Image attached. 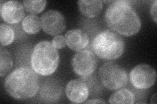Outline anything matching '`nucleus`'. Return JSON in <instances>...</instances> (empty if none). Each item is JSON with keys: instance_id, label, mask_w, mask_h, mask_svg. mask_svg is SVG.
Here are the masks:
<instances>
[{"instance_id": "f257e3e1", "label": "nucleus", "mask_w": 157, "mask_h": 104, "mask_svg": "<svg viewBox=\"0 0 157 104\" xmlns=\"http://www.w3.org/2000/svg\"><path fill=\"white\" fill-rule=\"evenodd\" d=\"M104 20L111 30L125 37L138 33L141 22L130 2L113 1L108 5L104 14Z\"/></svg>"}, {"instance_id": "f03ea898", "label": "nucleus", "mask_w": 157, "mask_h": 104, "mask_svg": "<svg viewBox=\"0 0 157 104\" xmlns=\"http://www.w3.org/2000/svg\"><path fill=\"white\" fill-rule=\"evenodd\" d=\"M4 87L9 95L16 100H29L39 92L40 80L33 69L21 66L14 69L7 76Z\"/></svg>"}, {"instance_id": "7ed1b4c3", "label": "nucleus", "mask_w": 157, "mask_h": 104, "mask_svg": "<svg viewBox=\"0 0 157 104\" xmlns=\"http://www.w3.org/2000/svg\"><path fill=\"white\" fill-rule=\"evenodd\" d=\"M60 55L51 42L43 41L34 46L30 58L33 70L42 76H51L58 67Z\"/></svg>"}, {"instance_id": "20e7f679", "label": "nucleus", "mask_w": 157, "mask_h": 104, "mask_svg": "<svg viewBox=\"0 0 157 104\" xmlns=\"http://www.w3.org/2000/svg\"><path fill=\"white\" fill-rule=\"evenodd\" d=\"M91 48L97 57L104 60L113 61L119 59L124 53L125 43L120 34L106 29L93 38Z\"/></svg>"}, {"instance_id": "39448f33", "label": "nucleus", "mask_w": 157, "mask_h": 104, "mask_svg": "<svg viewBox=\"0 0 157 104\" xmlns=\"http://www.w3.org/2000/svg\"><path fill=\"white\" fill-rule=\"evenodd\" d=\"M99 76L102 85L111 91L125 87L128 82L125 69L113 62H107L100 67Z\"/></svg>"}, {"instance_id": "423d86ee", "label": "nucleus", "mask_w": 157, "mask_h": 104, "mask_svg": "<svg viewBox=\"0 0 157 104\" xmlns=\"http://www.w3.org/2000/svg\"><path fill=\"white\" fill-rule=\"evenodd\" d=\"M73 70L77 76L87 77L92 75L98 66L96 55L89 49H83L77 52L71 59Z\"/></svg>"}, {"instance_id": "0eeeda50", "label": "nucleus", "mask_w": 157, "mask_h": 104, "mask_svg": "<svg viewBox=\"0 0 157 104\" xmlns=\"http://www.w3.org/2000/svg\"><path fill=\"white\" fill-rule=\"evenodd\" d=\"M130 80L133 87L140 90L148 89L155 85L156 73L149 64H141L136 66L130 72Z\"/></svg>"}, {"instance_id": "6e6552de", "label": "nucleus", "mask_w": 157, "mask_h": 104, "mask_svg": "<svg viewBox=\"0 0 157 104\" xmlns=\"http://www.w3.org/2000/svg\"><path fill=\"white\" fill-rule=\"evenodd\" d=\"M43 30L50 35L56 36L62 33L66 27L64 16L56 10H49L40 18Z\"/></svg>"}, {"instance_id": "1a4fd4ad", "label": "nucleus", "mask_w": 157, "mask_h": 104, "mask_svg": "<svg viewBox=\"0 0 157 104\" xmlns=\"http://www.w3.org/2000/svg\"><path fill=\"white\" fill-rule=\"evenodd\" d=\"M25 8L18 1L1 2L0 14L3 20L9 24L21 22L25 18Z\"/></svg>"}, {"instance_id": "9d476101", "label": "nucleus", "mask_w": 157, "mask_h": 104, "mask_svg": "<svg viewBox=\"0 0 157 104\" xmlns=\"http://www.w3.org/2000/svg\"><path fill=\"white\" fill-rule=\"evenodd\" d=\"M66 95L72 103H84L89 96V88L82 80H72L69 81L66 87Z\"/></svg>"}, {"instance_id": "9b49d317", "label": "nucleus", "mask_w": 157, "mask_h": 104, "mask_svg": "<svg viewBox=\"0 0 157 104\" xmlns=\"http://www.w3.org/2000/svg\"><path fill=\"white\" fill-rule=\"evenodd\" d=\"M39 96L46 102H55L60 99L62 94V86L58 80L48 78L39 87Z\"/></svg>"}, {"instance_id": "f8f14e48", "label": "nucleus", "mask_w": 157, "mask_h": 104, "mask_svg": "<svg viewBox=\"0 0 157 104\" xmlns=\"http://www.w3.org/2000/svg\"><path fill=\"white\" fill-rule=\"evenodd\" d=\"M64 38L66 45L73 51L83 50L89 45L90 39L88 34L79 29L69 30L65 34Z\"/></svg>"}, {"instance_id": "ddd939ff", "label": "nucleus", "mask_w": 157, "mask_h": 104, "mask_svg": "<svg viewBox=\"0 0 157 104\" xmlns=\"http://www.w3.org/2000/svg\"><path fill=\"white\" fill-rule=\"evenodd\" d=\"M77 4L81 14L88 18L97 17L103 9V2L100 0H81Z\"/></svg>"}, {"instance_id": "4468645a", "label": "nucleus", "mask_w": 157, "mask_h": 104, "mask_svg": "<svg viewBox=\"0 0 157 104\" xmlns=\"http://www.w3.org/2000/svg\"><path fill=\"white\" fill-rule=\"evenodd\" d=\"M22 27L24 31L28 34H37L41 29L40 18L36 14H28L22 22Z\"/></svg>"}, {"instance_id": "2eb2a0df", "label": "nucleus", "mask_w": 157, "mask_h": 104, "mask_svg": "<svg viewBox=\"0 0 157 104\" xmlns=\"http://www.w3.org/2000/svg\"><path fill=\"white\" fill-rule=\"evenodd\" d=\"M110 103H135V96L132 91L127 88H121L114 92L109 98Z\"/></svg>"}, {"instance_id": "dca6fc26", "label": "nucleus", "mask_w": 157, "mask_h": 104, "mask_svg": "<svg viewBox=\"0 0 157 104\" xmlns=\"http://www.w3.org/2000/svg\"><path fill=\"white\" fill-rule=\"evenodd\" d=\"M13 61L11 53L7 49L0 48V76L3 77L11 70Z\"/></svg>"}, {"instance_id": "f3484780", "label": "nucleus", "mask_w": 157, "mask_h": 104, "mask_svg": "<svg viewBox=\"0 0 157 104\" xmlns=\"http://www.w3.org/2000/svg\"><path fill=\"white\" fill-rule=\"evenodd\" d=\"M15 38L13 28L8 24L2 23L0 25V42L1 46H7L11 44Z\"/></svg>"}, {"instance_id": "a211bd4d", "label": "nucleus", "mask_w": 157, "mask_h": 104, "mask_svg": "<svg viewBox=\"0 0 157 104\" xmlns=\"http://www.w3.org/2000/svg\"><path fill=\"white\" fill-rule=\"evenodd\" d=\"M24 8L26 11L32 14L41 13L45 9L47 2L45 0H32V1H23Z\"/></svg>"}, {"instance_id": "6ab92c4d", "label": "nucleus", "mask_w": 157, "mask_h": 104, "mask_svg": "<svg viewBox=\"0 0 157 104\" xmlns=\"http://www.w3.org/2000/svg\"><path fill=\"white\" fill-rule=\"evenodd\" d=\"M52 43L57 49H62L66 45L65 38L61 34H58V35H56L54 37L52 41Z\"/></svg>"}, {"instance_id": "aec40b11", "label": "nucleus", "mask_w": 157, "mask_h": 104, "mask_svg": "<svg viewBox=\"0 0 157 104\" xmlns=\"http://www.w3.org/2000/svg\"><path fill=\"white\" fill-rule=\"evenodd\" d=\"M156 6H157V2L156 0L152 2L150 7V13L152 16V18L153 19L155 23H157L156 20Z\"/></svg>"}, {"instance_id": "412c9836", "label": "nucleus", "mask_w": 157, "mask_h": 104, "mask_svg": "<svg viewBox=\"0 0 157 104\" xmlns=\"http://www.w3.org/2000/svg\"><path fill=\"white\" fill-rule=\"evenodd\" d=\"M85 103H106V102L101 99H91L88 101H85Z\"/></svg>"}]
</instances>
